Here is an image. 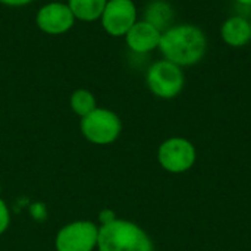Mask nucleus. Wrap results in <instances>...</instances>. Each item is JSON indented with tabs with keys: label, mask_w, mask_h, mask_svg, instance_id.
Returning <instances> with one entry per match:
<instances>
[{
	"label": "nucleus",
	"mask_w": 251,
	"mask_h": 251,
	"mask_svg": "<svg viewBox=\"0 0 251 251\" xmlns=\"http://www.w3.org/2000/svg\"><path fill=\"white\" fill-rule=\"evenodd\" d=\"M99 226L90 221L65 225L56 235V251H93L97 247Z\"/></svg>",
	"instance_id": "39448f33"
},
{
	"label": "nucleus",
	"mask_w": 251,
	"mask_h": 251,
	"mask_svg": "<svg viewBox=\"0 0 251 251\" xmlns=\"http://www.w3.org/2000/svg\"><path fill=\"white\" fill-rule=\"evenodd\" d=\"M159 51L163 59L181 66L200 63L207 51V37L204 31L193 24L172 25L162 32Z\"/></svg>",
	"instance_id": "f257e3e1"
},
{
	"label": "nucleus",
	"mask_w": 251,
	"mask_h": 251,
	"mask_svg": "<svg viewBox=\"0 0 251 251\" xmlns=\"http://www.w3.org/2000/svg\"><path fill=\"white\" fill-rule=\"evenodd\" d=\"M137 6L132 0H107L100 22L109 35L125 37L137 22Z\"/></svg>",
	"instance_id": "423d86ee"
},
{
	"label": "nucleus",
	"mask_w": 251,
	"mask_h": 251,
	"mask_svg": "<svg viewBox=\"0 0 251 251\" xmlns=\"http://www.w3.org/2000/svg\"><path fill=\"white\" fill-rule=\"evenodd\" d=\"M122 131L119 116L109 110L96 107L91 113L81 118V132L93 144L107 146L118 140Z\"/></svg>",
	"instance_id": "20e7f679"
},
{
	"label": "nucleus",
	"mask_w": 251,
	"mask_h": 251,
	"mask_svg": "<svg viewBox=\"0 0 251 251\" xmlns=\"http://www.w3.org/2000/svg\"><path fill=\"white\" fill-rule=\"evenodd\" d=\"M196 162V149L185 138H169L159 147V163L172 174H181Z\"/></svg>",
	"instance_id": "0eeeda50"
},
{
	"label": "nucleus",
	"mask_w": 251,
	"mask_h": 251,
	"mask_svg": "<svg viewBox=\"0 0 251 251\" xmlns=\"http://www.w3.org/2000/svg\"><path fill=\"white\" fill-rule=\"evenodd\" d=\"M107 0H68V6L75 19L94 22L101 18Z\"/></svg>",
	"instance_id": "f8f14e48"
},
{
	"label": "nucleus",
	"mask_w": 251,
	"mask_h": 251,
	"mask_svg": "<svg viewBox=\"0 0 251 251\" xmlns=\"http://www.w3.org/2000/svg\"><path fill=\"white\" fill-rule=\"evenodd\" d=\"M149 90L159 99H174L179 96L185 84V75L181 66L160 59L149 66L146 74Z\"/></svg>",
	"instance_id": "7ed1b4c3"
},
{
	"label": "nucleus",
	"mask_w": 251,
	"mask_h": 251,
	"mask_svg": "<svg viewBox=\"0 0 251 251\" xmlns=\"http://www.w3.org/2000/svg\"><path fill=\"white\" fill-rule=\"evenodd\" d=\"M32 0H0L1 4L4 6H10V7H21V6H26L29 4Z\"/></svg>",
	"instance_id": "dca6fc26"
},
{
	"label": "nucleus",
	"mask_w": 251,
	"mask_h": 251,
	"mask_svg": "<svg viewBox=\"0 0 251 251\" xmlns=\"http://www.w3.org/2000/svg\"><path fill=\"white\" fill-rule=\"evenodd\" d=\"M221 37L229 47L240 49L251 43V24L244 16L235 15L225 19L221 26Z\"/></svg>",
	"instance_id": "9d476101"
},
{
	"label": "nucleus",
	"mask_w": 251,
	"mask_h": 251,
	"mask_svg": "<svg viewBox=\"0 0 251 251\" xmlns=\"http://www.w3.org/2000/svg\"><path fill=\"white\" fill-rule=\"evenodd\" d=\"M235 1L243 6H251V0H235Z\"/></svg>",
	"instance_id": "f3484780"
},
{
	"label": "nucleus",
	"mask_w": 251,
	"mask_h": 251,
	"mask_svg": "<svg viewBox=\"0 0 251 251\" xmlns=\"http://www.w3.org/2000/svg\"><path fill=\"white\" fill-rule=\"evenodd\" d=\"M144 21L154 25L162 32L172 26L174 7L166 0H153L144 9Z\"/></svg>",
	"instance_id": "9b49d317"
},
{
	"label": "nucleus",
	"mask_w": 251,
	"mask_h": 251,
	"mask_svg": "<svg viewBox=\"0 0 251 251\" xmlns=\"http://www.w3.org/2000/svg\"><path fill=\"white\" fill-rule=\"evenodd\" d=\"M162 31L147 21H137L131 29L125 34L126 46L131 51L137 54H147L156 49H159Z\"/></svg>",
	"instance_id": "1a4fd4ad"
},
{
	"label": "nucleus",
	"mask_w": 251,
	"mask_h": 251,
	"mask_svg": "<svg viewBox=\"0 0 251 251\" xmlns=\"http://www.w3.org/2000/svg\"><path fill=\"white\" fill-rule=\"evenodd\" d=\"M250 24H251V21H250Z\"/></svg>",
	"instance_id": "a211bd4d"
},
{
	"label": "nucleus",
	"mask_w": 251,
	"mask_h": 251,
	"mask_svg": "<svg viewBox=\"0 0 251 251\" xmlns=\"http://www.w3.org/2000/svg\"><path fill=\"white\" fill-rule=\"evenodd\" d=\"M99 251H154L150 237L135 224L115 219L99 228Z\"/></svg>",
	"instance_id": "f03ea898"
},
{
	"label": "nucleus",
	"mask_w": 251,
	"mask_h": 251,
	"mask_svg": "<svg viewBox=\"0 0 251 251\" xmlns=\"http://www.w3.org/2000/svg\"><path fill=\"white\" fill-rule=\"evenodd\" d=\"M115 219L116 218H115V213L112 210H103L100 213V222H101V225H107V224L113 222Z\"/></svg>",
	"instance_id": "2eb2a0df"
},
{
	"label": "nucleus",
	"mask_w": 251,
	"mask_h": 251,
	"mask_svg": "<svg viewBox=\"0 0 251 251\" xmlns=\"http://www.w3.org/2000/svg\"><path fill=\"white\" fill-rule=\"evenodd\" d=\"M71 107L78 116L84 118L97 107L96 97L91 91H88L85 88L75 90L71 96Z\"/></svg>",
	"instance_id": "ddd939ff"
},
{
	"label": "nucleus",
	"mask_w": 251,
	"mask_h": 251,
	"mask_svg": "<svg viewBox=\"0 0 251 251\" xmlns=\"http://www.w3.org/2000/svg\"><path fill=\"white\" fill-rule=\"evenodd\" d=\"M35 24L40 31L49 35H60L68 32L74 24L75 16L71 12L68 3H63L60 0L50 1L44 6H41L35 16Z\"/></svg>",
	"instance_id": "6e6552de"
},
{
	"label": "nucleus",
	"mask_w": 251,
	"mask_h": 251,
	"mask_svg": "<svg viewBox=\"0 0 251 251\" xmlns=\"http://www.w3.org/2000/svg\"><path fill=\"white\" fill-rule=\"evenodd\" d=\"M10 222V215H9V209L6 206V203L0 199V234H3Z\"/></svg>",
	"instance_id": "4468645a"
}]
</instances>
